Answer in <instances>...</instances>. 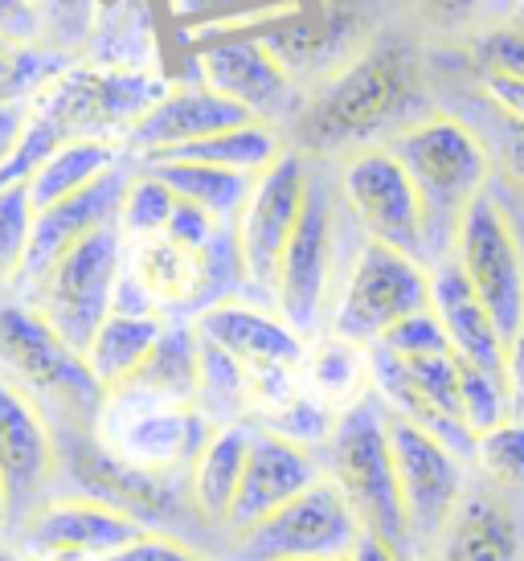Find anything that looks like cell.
I'll return each mask as SVG.
<instances>
[{"label":"cell","mask_w":524,"mask_h":561,"mask_svg":"<svg viewBox=\"0 0 524 561\" xmlns=\"http://www.w3.org/2000/svg\"><path fill=\"white\" fill-rule=\"evenodd\" d=\"M0 37L37 42V9H33V0H0Z\"/></svg>","instance_id":"7bdbcfd3"},{"label":"cell","mask_w":524,"mask_h":561,"mask_svg":"<svg viewBox=\"0 0 524 561\" xmlns=\"http://www.w3.org/2000/svg\"><path fill=\"white\" fill-rule=\"evenodd\" d=\"M512 25H524V0L512 4Z\"/></svg>","instance_id":"681fc988"},{"label":"cell","mask_w":524,"mask_h":561,"mask_svg":"<svg viewBox=\"0 0 524 561\" xmlns=\"http://www.w3.org/2000/svg\"><path fill=\"white\" fill-rule=\"evenodd\" d=\"M431 308V271L381 242H361L349 259L328 332L353 344H377L389 328Z\"/></svg>","instance_id":"30bf717a"},{"label":"cell","mask_w":524,"mask_h":561,"mask_svg":"<svg viewBox=\"0 0 524 561\" xmlns=\"http://www.w3.org/2000/svg\"><path fill=\"white\" fill-rule=\"evenodd\" d=\"M127 386L197 405V332L193 324H164L152 357L144 360L136 381H127Z\"/></svg>","instance_id":"1f68e13d"},{"label":"cell","mask_w":524,"mask_h":561,"mask_svg":"<svg viewBox=\"0 0 524 561\" xmlns=\"http://www.w3.org/2000/svg\"><path fill=\"white\" fill-rule=\"evenodd\" d=\"M451 263L509 344L524 324V254L495 197L479 193L459 214L451 230Z\"/></svg>","instance_id":"8fae6325"},{"label":"cell","mask_w":524,"mask_h":561,"mask_svg":"<svg viewBox=\"0 0 524 561\" xmlns=\"http://www.w3.org/2000/svg\"><path fill=\"white\" fill-rule=\"evenodd\" d=\"M37 46L75 58L87 49L94 33L99 0H37Z\"/></svg>","instance_id":"e575fe53"},{"label":"cell","mask_w":524,"mask_h":561,"mask_svg":"<svg viewBox=\"0 0 524 561\" xmlns=\"http://www.w3.org/2000/svg\"><path fill=\"white\" fill-rule=\"evenodd\" d=\"M471 463L479 471V483L524 508V419L495 422L492 431L476 435Z\"/></svg>","instance_id":"d6a6232c"},{"label":"cell","mask_w":524,"mask_h":561,"mask_svg":"<svg viewBox=\"0 0 524 561\" xmlns=\"http://www.w3.org/2000/svg\"><path fill=\"white\" fill-rule=\"evenodd\" d=\"M332 226H337V193L311 176L304 214L283 247L275 283H271L275 316L304 341L324 324L328 287H332Z\"/></svg>","instance_id":"9a60e30c"},{"label":"cell","mask_w":524,"mask_h":561,"mask_svg":"<svg viewBox=\"0 0 524 561\" xmlns=\"http://www.w3.org/2000/svg\"><path fill=\"white\" fill-rule=\"evenodd\" d=\"M164 324L169 320H160L156 312H111L82 348V365L94 377V386L111 393L124 390L127 381H136L144 360L152 357Z\"/></svg>","instance_id":"4316f807"},{"label":"cell","mask_w":524,"mask_h":561,"mask_svg":"<svg viewBox=\"0 0 524 561\" xmlns=\"http://www.w3.org/2000/svg\"><path fill=\"white\" fill-rule=\"evenodd\" d=\"M127 164L111 169L107 176H99L94 185H87L75 197H62V202L46 205V209H33V226H30V250H25V271H21V283L25 287L33 275H42L58 254L82 242L87 234L103 230L115 221V209H119V193L127 185Z\"/></svg>","instance_id":"cb8c5ba5"},{"label":"cell","mask_w":524,"mask_h":561,"mask_svg":"<svg viewBox=\"0 0 524 561\" xmlns=\"http://www.w3.org/2000/svg\"><path fill=\"white\" fill-rule=\"evenodd\" d=\"M479 75L524 82V25H504V30L483 33L476 42Z\"/></svg>","instance_id":"f35d334b"},{"label":"cell","mask_w":524,"mask_h":561,"mask_svg":"<svg viewBox=\"0 0 524 561\" xmlns=\"http://www.w3.org/2000/svg\"><path fill=\"white\" fill-rule=\"evenodd\" d=\"M242 124H250V115L226 103L221 94L205 91L197 82L193 87H169L152 107L139 115V124L119 140V148H124V157L148 160Z\"/></svg>","instance_id":"7402d4cb"},{"label":"cell","mask_w":524,"mask_h":561,"mask_svg":"<svg viewBox=\"0 0 524 561\" xmlns=\"http://www.w3.org/2000/svg\"><path fill=\"white\" fill-rule=\"evenodd\" d=\"M434 13H447V16H463V13H471L479 0H426Z\"/></svg>","instance_id":"7dc6e473"},{"label":"cell","mask_w":524,"mask_h":561,"mask_svg":"<svg viewBox=\"0 0 524 561\" xmlns=\"http://www.w3.org/2000/svg\"><path fill=\"white\" fill-rule=\"evenodd\" d=\"M287 144H283V131L271 124H259L250 119L242 127H230V131H217V136H205L197 144H185V148H172V152H160V157L148 160H193V164H209V169H230L242 172V176H259L262 169H271ZM139 160V164H148Z\"/></svg>","instance_id":"4dcf8cb0"},{"label":"cell","mask_w":524,"mask_h":561,"mask_svg":"<svg viewBox=\"0 0 524 561\" xmlns=\"http://www.w3.org/2000/svg\"><path fill=\"white\" fill-rule=\"evenodd\" d=\"M0 381L25 393L49 422L70 426H94L107 398L75 348L58 341L21 299L0 304Z\"/></svg>","instance_id":"5b68a950"},{"label":"cell","mask_w":524,"mask_h":561,"mask_svg":"<svg viewBox=\"0 0 524 561\" xmlns=\"http://www.w3.org/2000/svg\"><path fill=\"white\" fill-rule=\"evenodd\" d=\"M209 435H214V422L197 405L172 402L139 386L111 390L94 419V438L103 451L127 468L169 476V480H185L193 455L205 447Z\"/></svg>","instance_id":"ba28073f"},{"label":"cell","mask_w":524,"mask_h":561,"mask_svg":"<svg viewBox=\"0 0 524 561\" xmlns=\"http://www.w3.org/2000/svg\"><path fill=\"white\" fill-rule=\"evenodd\" d=\"M431 549L434 561H524L521 504L504 500L488 483H467Z\"/></svg>","instance_id":"603a6c76"},{"label":"cell","mask_w":524,"mask_h":561,"mask_svg":"<svg viewBox=\"0 0 524 561\" xmlns=\"http://www.w3.org/2000/svg\"><path fill=\"white\" fill-rule=\"evenodd\" d=\"M21 546L30 553H82L91 561L111 558L115 549H124L127 541H136L139 533H152L136 525L132 516L115 513L107 504L87 496H49L33 508L21 525Z\"/></svg>","instance_id":"ffe728a7"},{"label":"cell","mask_w":524,"mask_h":561,"mask_svg":"<svg viewBox=\"0 0 524 561\" xmlns=\"http://www.w3.org/2000/svg\"><path fill=\"white\" fill-rule=\"evenodd\" d=\"M328 561H349V553H340V558H328Z\"/></svg>","instance_id":"f5cc1de1"},{"label":"cell","mask_w":524,"mask_h":561,"mask_svg":"<svg viewBox=\"0 0 524 561\" xmlns=\"http://www.w3.org/2000/svg\"><path fill=\"white\" fill-rule=\"evenodd\" d=\"M311 185V164L292 148H283L271 169H262L250 181V193L238 218H233V254H238V271H242V287L259 291L271 299V283H275L283 247L292 238L295 221L304 214Z\"/></svg>","instance_id":"4fadbf2b"},{"label":"cell","mask_w":524,"mask_h":561,"mask_svg":"<svg viewBox=\"0 0 524 561\" xmlns=\"http://www.w3.org/2000/svg\"><path fill=\"white\" fill-rule=\"evenodd\" d=\"M386 148L414 181L422 214H426V242L438 226L451 238L463 209L479 193H488L492 157L483 148V136L471 124H463L459 115H447V111L422 115L410 127H401L394 140H386Z\"/></svg>","instance_id":"277c9868"},{"label":"cell","mask_w":524,"mask_h":561,"mask_svg":"<svg viewBox=\"0 0 524 561\" xmlns=\"http://www.w3.org/2000/svg\"><path fill=\"white\" fill-rule=\"evenodd\" d=\"M164 91L169 82L139 66H66L30 111L62 140L119 144Z\"/></svg>","instance_id":"9c48e42d"},{"label":"cell","mask_w":524,"mask_h":561,"mask_svg":"<svg viewBox=\"0 0 524 561\" xmlns=\"http://www.w3.org/2000/svg\"><path fill=\"white\" fill-rule=\"evenodd\" d=\"M356 533L349 504L332 483L320 480L259 525L233 533L221 561H328L349 553Z\"/></svg>","instance_id":"5bb4252c"},{"label":"cell","mask_w":524,"mask_h":561,"mask_svg":"<svg viewBox=\"0 0 524 561\" xmlns=\"http://www.w3.org/2000/svg\"><path fill=\"white\" fill-rule=\"evenodd\" d=\"M459 410H463V422H467L471 438L483 435V431H492L495 422L512 419L504 381L476 369V365H463V360H459Z\"/></svg>","instance_id":"8d00e7d4"},{"label":"cell","mask_w":524,"mask_h":561,"mask_svg":"<svg viewBox=\"0 0 524 561\" xmlns=\"http://www.w3.org/2000/svg\"><path fill=\"white\" fill-rule=\"evenodd\" d=\"M389 455H394L401 513H406V537L414 553V546H434L438 529L447 525V516L467 492V476H463L459 455H451L438 438L398 414H389Z\"/></svg>","instance_id":"2e32d148"},{"label":"cell","mask_w":524,"mask_h":561,"mask_svg":"<svg viewBox=\"0 0 524 561\" xmlns=\"http://www.w3.org/2000/svg\"><path fill=\"white\" fill-rule=\"evenodd\" d=\"M9 46H13V42H9V37H0V54H4Z\"/></svg>","instance_id":"816d5d0a"},{"label":"cell","mask_w":524,"mask_h":561,"mask_svg":"<svg viewBox=\"0 0 524 561\" xmlns=\"http://www.w3.org/2000/svg\"><path fill=\"white\" fill-rule=\"evenodd\" d=\"M431 312L443 328L455 360L476 365L504 381V336L495 332L492 316L479 308V299L471 296V287L463 283L459 266L451 259L431 266Z\"/></svg>","instance_id":"d4e9b609"},{"label":"cell","mask_w":524,"mask_h":561,"mask_svg":"<svg viewBox=\"0 0 524 561\" xmlns=\"http://www.w3.org/2000/svg\"><path fill=\"white\" fill-rule=\"evenodd\" d=\"M247 422H226V426H214V435L205 438V447L189 463L185 496L197 525H205V529H221L226 516H230L238 480H242V463H247Z\"/></svg>","instance_id":"484cf974"},{"label":"cell","mask_w":524,"mask_h":561,"mask_svg":"<svg viewBox=\"0 0 524 561\" xmlns=\"http://www.w3.org/2000/svg\"><path fill=\"white\" fill-rule=\"evenodd\" d=\"M25 119H30V107H0V164L9 160V152H13L16 140H21Z\"/></svg>","instance_id":"f6af8a7d"},{"label":"cell","mask_w":524,"mask_h":561,"mask_svg":"<svg viewBox=\"0 0 524 561\" xmlns=\"http://www.w3.org/2000/svg\"><path fill=\"white\" fill-rule=\"evenodd\" d=\"M369 348H381V353H389V357H398V360L443 357V353H451L447 336H443V328H438L431 308L410 316V320H401V324H394L386 336L377 344H369Z\"/></svg>","instance_id":"74e56055"},{"label":"cell","mask_w":524,"mask_h":561,"mask_svg":"<svg viewBox=\"0 0 524 561\" xmlns=\"http://www.w3.org/2000/svg\"><path fill=\"white\" fill-rule=\"evenodd\" d=\"M230 283H242L233 234H221L205 250L156 234L124 247V275L111 312H156L160 320L181 312L197 316L209 304L230 299Z\"/></svg>","instance_id":"3957f363"},{"label":"cell","mask_w":524,"mask_h":561,"mask_svg":"<svg viewBox=\"0 0 524 561\" xmlns=\"http://www.w3.org/2000/svg\"><path fill=\"white\" fill-rule=\"evenodd\" d=\"M349 561H410V558L398 553L394 546H386V541L369 537V533H356L353 549H349Z\"/></svg>","instance_id":"bcb514c9"},{"label":"cell","mask_w":524,"mask_h":561,"mask_svg":"<svg viewBox=\"0 0 524 561\" xmlns=\"http://www.w3.org/2000/svg\"><path fill=\"white\" fill-rule=\"evenodd\" d=\"M33 4H37V0H33Z\"/></svg>","instance_id":"db71d44e"},{"label":"cell","mask_w":524,"mask_h":561,"mask_svg":"<svg viewBox=\"0 0 524 561\" xmlns=\"http://www.w3.org/2000/svg\"><path fill=\"white\" fill-rule=\"evenodd\" d=\"M172 209H176V197H172L164 181L152 176L148 169H136L127 176L124 193H119V209H115V230L127 242H144V238L164 234Z\"/></svg>","instance_id":"836d02e7"},{"label":"cell","mask_w":524,"mask_h":561,"mask_svg":"<svg viewBox=\"0 0 524 561\" xmlns=\"http://www.w3.org/2000/svg\"><path fill=\"white\" fill-rule=\"evenodd\" d=\"M103 561H209V558L197 553L181 537H172V533H139L136 541H127L124 549H115Z\"/></svg>","instance_id":"ab89813d"},{"label":"cell","mask_w":524,"mask_h":561,"mask_svg":"<svg viewBox=\"0 0 524 561\" xmlns=\"http://www.w3.org/2000/svg\"><path fill=\"white\" fill-rule=\"evenodd\" d=\"M332 193H337V209H344L356 221L365 242H381V247L401 250L422 263L426 214H422L414 181L406 176V169L386 144L361 148L340 160Z\"/></svg>","instance_id":"7c38bea8"},{"label":"cell","mask_w":524,"mask_h":561,"mask_svg":"<svg viewBox=\"0 0 524 561\" xmlns=\"http://www.w3.org/2000/svg\"><path fill=\"white\" fill-rule=\"evenodd\" d=\"M58 483V451L49 419L21 390L0 381V488L9 500V529L49 500Z\"/></svg>","instance_id":"ac0fdd59"},{"label":"cell","mask_w":524,"mask_h":561,"mask_svg":"<svg viewBox=\"0 0 524 561\" xmlns=\"http://www.w3.org/2000/svg\"><path fill=\"white\" fill-rule=\"evenodd\" d=\"M324 480V459L311 447H299L292 438L250 426L247 443V463H242V480H238V496L230 504V516L221 529L242 533L250 525H259L262 516L278 513L283 504H292L295 496H304L311 483Z\"/></svg>","instance_id":"d6986e66"},{"label":"cell","mask_w":524,"mask_h":561,"mask_svg":"<svg viewBox=\"0 0 524 561\" xmlns=\"http://www.w3.org/2000/svg\"><path fill=\"white\" fill-rule=\"evenodd\" d=\"M504 393H509V410H516L512 419H524V324L504 344Z\"/></svg>","instance_id":"b9f144b4"},{"label":"cell","mask_w":524,"mask_h":561,"mask_svg":"<svg viewBox=\"0 0 524 561\" xmlns=\"http://www.w3.org/2000/svg\"><path fill=\"white\" fill-rule=\"evenodd\" d=\"M124 164V148L111 140H66L49 152L37 172L25 181L33 209H46V205L75 197L87 185H94L99 176H107L111 169Z\"/></svg>","instance_id":"f1b7e54d"},{"label":"cell","mask_w":524,"mask_h":561,"mask_svg":"<svg viewBox=\"0 0 524 561\" xmlns=\"http://www.w3.org/2000/svg\"><path fill=\"white\" fill-rule=\"evenodd\" d=\"M189 324H193L201 341L221 348L247 374H259V369H295L299 374V365L308 357V341L295 328L283 324L275 312H266V308L250 304V299L209 304Z\"/></svg>","instance_id":"44dd1931"},{"label":"cell","mask_w":524,"mask_h":561,"mask_svg":"<svg viewBox=\"0 0 524 561\" xmlns=\"http://www.w3.org/2000/svg\"><path fill=\"white\" fill-rule=\"evenodd\" d=\"M479 87H483V99H488L495 111H504V115H512V119H521V124H524V82L483 75V79H479Z\"/></svg>","instance_id":"ee69618b"},{"label":"cell","mask_w":524,"mask_h":561,"mask_svg":"<svg viewBox=\"0 0 524 561\" xmlns=\"http://www.w3.org/2000/svg\"><path fill=\"white\" fill-rule=\"evenodd\" d=\"M139 169L160 176L176 202L193 205L201 214H209L217 226H230V230L242 202H247L250 181H254V176H242V172L209 169V164H193V160H148Z\"/></svg>","instance_id":"f546056e"},{"label":"cell","mask_w":524,"mask_h":561,"mask_svg":"<svg viewBox=\"0 0 524 561\" xmlns=\"http://www.w3.org/2000/svg\"><path fill=\"white\" fill-rule=\"evenodd\" d=\"M119 275H124V238L111 221L58 254L42 275H33L21 304L82 357L94 328L115 308Z\"/></svg>","instance_id":"8992f818"},{"label":"cell","mask_w":524,"mask_h":561,"mask_svg":"<svg viewBox=\"0 0 524 561\" xmlns=\"http://www.w3.org/2000/svg\"><path fill=\"white\" fill-rule=\"evenodd\" d=\"M422 94L418 46L398 33H381L299 99L283 144L299 157H349L377 148L414 124Z\"/></svg>","instance_id":"6da1fadb"},{"label":"cell","mask_w":524,"mask_h":561,"mask_svg":"<svg viewBox=\"0 0 524 561\" xmlns=\"http://www.w3.org/2000/svg\"><path fill=\"white\" fill-rule=\"evenodd\" d=\"M54 431V451H58V483L66 492L87 500H99L115 513L132 516L136 525L152 533L185 529L189 520H197L189 508L185 480H169V476H148L119 463L107 455L94 438V426H70V422H49Z\"/></svg>","instance_id":"52a82bcc"},{"label":"cell","mask_w":524,"mask_h":561,"mask_svg":"<svg viewBox=\"0 0 524 561\" xmlns=\"http://www.w3.org/2000/svg\"><path fill=\"white\" fill-rule=\"evenodd\" d=\"M33 205L25 185H0V291L21 283L30 250Z\"/></svg>","instance_id":"d590c367"},{"label":"cell","mask_w":524,"mask_h":561,"mask_svg":"<svg viewBox=\"0 0 524 561\" xmlns=\"http://www.w3.org/2000/svg\"><path fill=\"white\" fill-rule=\"evenodd\" d=\"M197 87L221 94L226 103L242 107L259 124H292L304 91L287 79V70L271 58L254 33H221L201 42L193 54Z\"/></svg>","instance_id":"e0dca14e"},{"label":"cell","mask_w":524,"mask_h":561,"mask_svg":"<svg viewBox=\"0 0 524 561\" xmlns=\"http://www.w3.org/2000/svg\"><path fill=\"white\" fill-rule=\"evenodd\" d=\"M483 148H488V157L495 152V160H500L504 176L524 188V124H521V119H512V115H504V111H495L492 140H483Z\"/></svg>","instance_id":"60d3db41"},{"label":"cell","mask_w":524,"mask_h":561,"mask_svg":"<svg viewBox=\"0 0 524 561\" xmlns=\"http://www.w3.org/2000/svg\"><path fill=\"white\" fill-rule=\"evenodd\" d=\"M299 386L308 398L328 405L332 414H340L344 405H353L356 398H365L373 390V369H369V348L340 336H320L308 344V357L299 365Z\"/></svg>","instance_id":"83f0119b"},{"label":"cell","mask_w":524,"mask_h":561,"mask_svg":"<svg viewBox=\"0 0 524 561\" xmlns=\"http://www.w3.org/2000/svg\"><path fill=\"white\" fill-rule=\"evenodd\" d=\"M0 561H30V558H21V553H13V549L0 546Z\"/></svg>","instance_id":"f907efd6"},{"label":"cell","mask_w":524,"mask_h":561,"mask_svg":"<svg viewBox=\"0 0 524 561\" xmlns=\"http://www.w3.org/2000/svg\"><path fill=\"white\" fill-rule=\"evenodd\" d=\"M320 459H324V480L349 504L356 529L410 558L406 513H401L398 476L389 455V410L377 390L340 410Z\"/></svg>","instance_id":"7a4b0ae2"},{"label":"cell","mask_w":524,"mask_h":561,"mask_svg":"<svg viewBox=\"0 0 524 561\" xmlns=\"http://www.w3.org/2000/svg\"><path fill=\"white\" fill-rule=\"evenodd\" d=\"M9 529V500H4V488H0V533Z\"/></svg>","instance_id":"c3c4849f"}]
</instances>
